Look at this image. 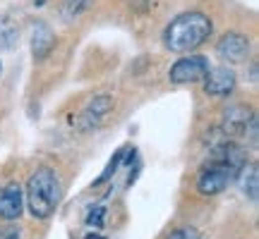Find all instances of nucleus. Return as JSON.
<instances>
[{
  "mask_svg": "<svg viewBox=\"0 0 259 239\" xmlns=\"http://www.w3.org/2000/svg\"><path fill=\"white\" fill-rule=\"evenodd\" d=\"M213 31L211 19L204 12H183L163 29V46L170 53H192L204 46Z\"/></svg>",
  "mask_w": 259,
  "mask_h": 239,
  "instance_id": "obj_1",
  "label": "nucleus"
},
{
  "mask_svg": "<svg viewBox=\"0 0 259 239\" xmlns=\"http://www.w3.org/2000/svg\"><path fill=\"white\" fill-rule=\"evenodd\" d=\"M60 196H63V189H60V180H58L56 170L38 167L36 172L29 177L24 199H27V208L34 218H38V220L51 218L56 213L58 203H60Z\"/></svg>",
  "mask_w": 259,
  "mask_h": 239,
  "instance_id": "obj_2",
  "label": "nucleus"
},
{
  "mask_svg": "<svg viewBox=\"0 0 259 239\" xmlns=\"http://www.w3.org/2000/svg\"><path fill=\"white\" fill-rule=\"evenodd\" d=\"M209 60L204 55H185L180 57L173 67H170V82L173 84H194V82H202L206 72H209Z\"/></svg>",
  "mask_w": 259,
  "mask_h": 239,
  "instance_id": "obj_3",
  "label": "nucleus"
},
{
  "mask_svg": "<svg viewBox=\"0 0 259 239\" xmlns=\"http://www.w3.org/2000/svg\"><path fill=\"white\" fill-rule=\"evenodd\" d=\"M216 55L221 57L223 63H245L250 55V38L245 34H238V31L223 34L216 43Z\"/></svg>",
  "mask_w": 259,
  "mask_h": 239,
  "instance_id": "obj_4",
  "label": "nucleus"
},
{
  "mask_svg": "<svg viewBox=\"0 0 259 239\" xmlns=\"http://www.w3.org/2000/svg\"><path fill=\"white\" fill-rule=\"evenodd\" d=\"M204 82V93L209 96H228L235 89V72H233L228 65H221V67H209L206 77L202 79Z\"/></svg>",
  "mask_w": 259,
  "mask_h": 239,
  "instance_id": "obj_5",
  "label": "nucleus"
},
{
  "mask_svg": "<svg viewBox=\"0 0 259 239\" xmlns=\"http://www.w3.org/2000/svg\"><path fill=\"white\" fill-rule=\"evenodd\" d=\"M111 110H113V98L111 96H106V93H101V96L92 98L89 105L82 110L79 119H77V127L82 129V132H92V129H96L99 125H101Z\"/></svg>",
  "mask_w": 259,
  "mask_h": 239,
  "instance_id": "obj_6",
  "label": "nucleus"
},
{
  "mask_svg": "<svg viewBox=\"0 0 259 239\" xmlns=\"http://www.w3.org/2000/svg\"><path fill=\"white\" fill-rule=\"evenodd\" d=\"M247 129L254 132V115L245 105H233L223 115V137H242L247 134Z\"/></svg>",
  "mask_w": 259,
  "mask_h": 239,
  "instance_id": "obj_7",
  "label": "nucleus"
},
{
  "mask_svg": "<svg viewBox=\"0 0 259 239\" xmlns=\"http://www.w3.org/2000/svg\"><path fill=\"white\" fill-rule=\"evenodd\" d=\"M24 211V189L17 182H10L0 189V218L17 220Z\"/></svg>",
  "mask_w": 259,
  "mask_h": 239,
  "instance_id": "obj_8",
  "label": "nucleus"
},
{
  "mask_svg": "<svg viewBox=\"0 0 259 239\" xmlns=\"http://www.w3.org/2000/svg\"><path fill=\"white\" fill-rule=\"evenodd\" d=\"M56 46V34L53 29L48 27L46 22H36L31 27V53L36 60H44V57L51 55V50Z\"/></svg>",
  "mask_w": 259,
  "mask_h": 239,
  "instance_id": "obj_9",
  "label": "nucleus"
},
{
  "mask_svg": "<svg viewBox=\"0 0 259 239\" xmlns=\"http://www.w3.org/2000/svg\"><path fill=\"white\" fill-rule=\"evenodd\" d=\"M240 187H242V194L250 199V201H257V196H259V172H257V165H245L240 167Z\"/></svg>",
  "mask_w": 259,
  "mask_h": 239,
  "instance_id": "obj_10",
  "label": "nucleus"
},
{
  "mask_svg": "<svg viewBox=\"0 0 259 239\" xmlns=\"http://www.w3.org/2000/svg\"><path fill=\"white\" fill-rule=\"evenodd\" d=\"M17 41H19V29H17V24H15V22H12L10 17L0 15V53L12 50V48L17 46Z\"/></svg>",
  "mask_w": 259,
  "mask_h": 239,
  "instance_id": "obj_11",
  "label": "nucleus"
},
{
  "mask_svg": "<svg viewBox=\"0 0 259 239\" xmlns=\"http://www.w3.org/2000/svg\"><path fill=\"white\" fill-rule=\"evenodd\" d=\"M132 151H135V148H120V151H118V153H115V156L111 158V163H108V165H106V170H103V175L99 177V180H96V182H94V187H101L103 182H108V180H111L113 175H115V172H118V170H120V165L122 163H125V160H127V156L130 153H132Z\"/></svg>",
  "mask_w": 259,
  "mask_h": 239,
  "instance_id": "obj_12",
  "label": "nucleus"
},
{
  "mask_svg": "<svg viewBox=\"0 0 259 239\" xmlns=\"http://www.w3.org/2000/svg\"><path fill=\"white\" fill-rule=\"evenodd\" d=\"M89 3L92 0H65L63 3V8H60V15H63L65 19H74V17H79L84 10L89 8Z\"/></svg>",
  "mask_w": 259,
  "mask_h": 239,
  "instance_id": "obj_13",
  "label": "nucleus"
},
{
  "mask_svg": "<svg viewBox=\"0 0 259 239\" xmlns=\"http://www.w3.org/2000/svg\"><path fill=\"white\" fill-rule=\"evenodd\" d=\"M103 218H106V208H103V206H92L84 220H87V227H92V230H101Z\"/></svg>",
  "mask_w": 259,
  "mask_h": 239,
  "instance_id": "obj_14",
  "label": "nucleus"
},
{
  "mask_svg": "<svg viewBox=\"0 0 259 239\" xmlns=\"http://www.w3.org/2000/svg\"><path fill=\"white\" fill-rule=\"evenodd\" d=\"M168 239H202L199 230H194V227H178L176 232H170Z\"/></svg>",
  "mask_w": 259,
  "mask_h": 239,
  "instance_id": "obj_15",
  "label": "nucleus"
},
{
  "mask_svg": "<svg viewBox=\"0 0 259 239\" xmlns=\"http://www.w3.org/2000/svg\"><path fill=\"white\" fill-rule=\"evenodd\" d=\"M3 239H19V237H17V234H5Z\"/></svg>",
  "mask_w": 259,
  "mask_h": 239,
  "instance_id": "obj_16",
  "label": "nucleus"
},
{
  "mask_svg": "<svg viewBox=\"0 0 259 239\" xmlns=\"http://www.w3.org/2000/svg\"><path fill=\"white\" fill-rule=\"evenodd\" d=\"M87 239H103V237H96V234H89V237Z\"/></svg>",
  "mask_w": 259,
  "mask_h": 239,
  "instance_id": "obj_17",
  "label": "nucleus"
},
{
  "mask_svg": "<svg viewBox=\"0 0 259 239\" xmlns=\"http://www.w3.org/2000/svg\"><path fill=\"white\" fill-rule=\"evenodd\" d=\"M0 74H3V65H0Z\"/></svg>",
  "mask_w": 259,
  "mask_h": 239,
  "instance_id": "obj_18",
  "label": "nucleus"
}]
</instances>
